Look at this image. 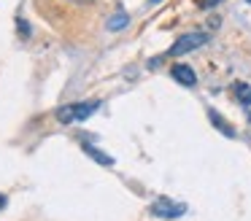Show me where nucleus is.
Instances as JSON below:
<instances>
[{
  "mask_svg": "<svg viewBox=\"0 0 251 221\" xmlns=\"http://www.w3.org/2000/svg\"><path fill=\"white\" fill-rule=\"evenodd\" d=\"M100 108L98 100H89V102H71V105H62L57 108V122L62 124H76V122H87V116H92L95 111Z\"/></svg>",
  "mask_w": 251,
  "mask_h": 221,
  "instance_id": "1",
  "label": "nucleus"
},
{
  "mask_svg": "<svg viewBox=\"0 0 251 221\" xmlns=\"http://www.w3.org/2000/svg\"><path fill=\"white\" fill-rule=\"evenodd\" d=\"M202 43H208L205 32H186V35H181L178 41L170 46L168 57H181V54H186V51H195V49H200Z\"/></svg>",
  "mask_w": 251,
  "mask_h": 221,
  "instance_id": "2",
  "label": "nucleus"
},
{
  "mask_svg": "<svg viewBox=\"0 0 251 221\" xmlns=\"http://www.w3.org/2000/svg\"><path fill=\"white\" fill-rule=\"evenodd\" d=\"M151 213L159 216V219H178V216L186 213V205L173 202V199H168V197H159L151 202Z\"/></svg>",
  "mask_w": 251,
  "mask_h": 221,
  "instance_id": "3",
  "label": "nucleus"
},
{
  "mask_svg": "<svg viewBox=\"0 0 251 221\" xmlns=\"http://www.w3.org/2000/svg\"><path fill=\"white\" fill-rule=\"evenodd\" d=\"M173 78L178 81V84H184V86H195L197 84V75H195V70L189 68V65H173Z\"/></svg>",
  "mask_w": 251,
  "mask_h": 221,
  "instance_id": "4",
  "label": "nucleus"
},
{
  "mask_svg": "<svg viewBox=\"0 0 251 221\" xmlns=\"http://www.w3.org/2000/svg\"><path fill=\"white\" fill-rule=\"evenodd\" d=\"M208 119H211V124H213V127H216V129H222V132H224V135H227V138H235V129H232V127H229V124H227V122H224V119H222V116H219V113H216V111H208Z\"/></svg>",
  "mask_w": 251,
  "mask_h": 221,
  "instance_id": "5",
  "label": "nucleus"
},
{
  "mask_svg": "<svg viewBox=\"0 0 251 221\" xmlns=\"http://www.w3.org/2000/svg\"><path fill=\"white\" fill-rule=\"evenodd\" d=\"M81 148H84V151H87V154H89V156H92V159H95V162H98V165H103V167H111V165H114V159H111V156H105V154H103V151H98V148H92V146H89V143H84V146H81Z\"/></svg>",
  "mask_w": 251,
  "mask_h": 221,
  "instance_id": "6",
  "label": "nucleus"
},
{
  "mask_svg": "<svg viewBox=\"0 0 251 221\" xmlns=\"http://www.w3.org/2000/svg\"><path fill=\"white\" fill-rule=\"evenodd\" d=\"M232 92H235V97H238L243 105H251V86L249 84H235Z\"/></svg>",
  "mask_w": 251,
  "mask_h": 221,
  "instance_id": "7",
  "label": "nucleus"
},
{
  "mask_svg": "<svg viewBox=\"0 0 251 221\" xmlns=\"http://www.w3.org/2000/svg\"><path fill=\"white\" fill-rule=\"evenodd\" d=\"M127 22H130V16H127V14H114L108 19V30H122Z\"/></svg>",
  "mask_w": 251,
  "mask_h": 221,
  "instance_id": "8",
  "label": "nucleus"
},
{
  "mask_svg": "<svg viewBox=\"0 0 251 221\" xmlns=\"http://www.w3.org/2000/svg\"><path fill=\"white\" fill-rule=\"evenodd\" d=\"M219 0H197V5H200V8H211V5H216Z\"/></svg>",
  "mask_w": 251,
  "mask_h": 221,
  "instance_id": "9",
  "label": "nucleus"
},
{
  "mask_svg": "<svg viewBox=\"0 0 251 221\" xmlns=\"http://www.w3.org/2000/svg\"><path fill=\"white\" fill-rule=\"evenodd\" d=\"M17 25H19V32H25V38H27V32H30V27H27V22H22V19H17Z\"/></svg>",
  "mask_w": 251,
  "mask_h": 221,
  "instance_id": "10",
  "label": "nucleus"
},
{
  "mask_svg": "<svg viewBox=\"0 0 251 221\" xmlns=\"http://www.w3.org/2000/svg\"><path fill=\"white\" fill-rule=\"evenodd\" d=\"M68 3H78V5H84V3H95V0H68Z\"/></svg>",
  "mask_w": 251,
  "mask_h": 221,
  "instance_id": "11",
  "label": "nucleus"
},
{
  "mask_svg": "<svg viewBox=\"0 0 251 221\" xmlns=\"http://www.w3.org/2000/svg\"><path fill=\"white\" fill-rule=\"evenodd\" d=\"M6 208V197H3V194H0V210Z\"/></svg>",
  "mask_w": 251,
  "mask_h": 221,
  "instance_id": "12",
  "label": "nucleus"
},
{
  "mask_svg": "<svg viewBox=\"0 0 251 221\" xmlns=\"http://www.w3.org/2000/svg\"><path fill=\"white\" fill-rule=\"evenodd\" d=\"M149 3H159V0H149Z\"/></svg>",
  "mask_w": 251,
  "mask_h": 221,
  "instance_id": "13",
  "label": "nucleus"
},
{
  "mask_svg": "<svg viewBox=\"0 0 251 221\" xmlns=\"http://www.w3.org/2000/svg\"><path fill=\"white\" fill-rule=\"evenodd\" d=\"M249 3H251V0H249Z\"/></svg>",
  "mask_w": 251,
  "mask_h": 221,
  "instance_id": "14",
  "label": "nucleus"
}]
</instances>
